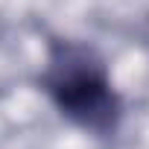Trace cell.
I'll return each instance as SVG.
<instances>
[{
	"label": "cell",
	"instance_id": "cell-1",
	"mask_svg": "<svg viewBox=\"0 0 149 149\" xmlns=\"http://www.w3.org/2000/svg\"><path fill=\"white\" fill-rule=\"evenodd\" d=\"M50 91L58 108L91 129H105L114 123L117 100L102 76V70L82 53L67 50L50 73Z\"/></svg>",
	"mask_w": 149,
	"mask_h": 149
}]
</instances>
